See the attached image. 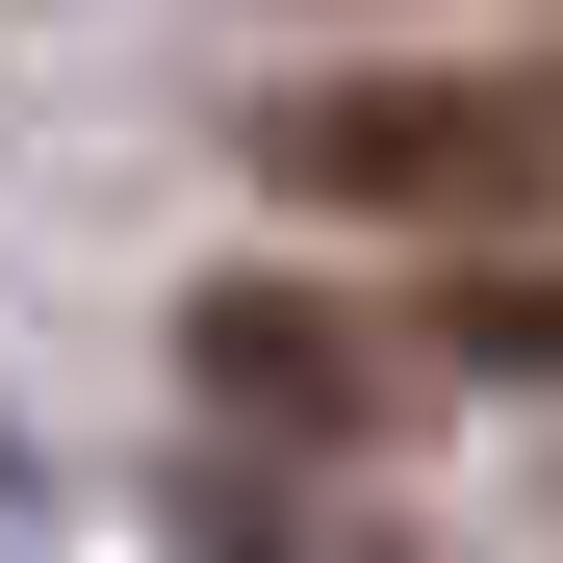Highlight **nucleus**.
I'll list each match as a JSON object with an SVG mask.
<instances>
[{
	"mask_svg": "<svg viewBox=\"0 0 563 563\" xmlns=\"http://www.w3.org/2000/svg\"><path fill=\"white\" fill-rule=\"evenodd\" d=\"M282 206L333 231H538L563 206V77H308L256 129Z\"/></svg>",
	"mask_w": 563,
	"mask_h": 563,
	"instance_id": "1",
	"label": "nucleus"
},
{
	"mask_svg": "<svg viewBox=\"0 0 563 563\" xmlns=\"http://www.w3.org/2000/svg\"><path fill=\"white\" fill-rule=\"evenodd\" d=\"M179 358H206V410L282 435V461H385V410H410V333L308 308V282H206V308H179Z\"/></svg>",
	"mask_w": 563,
	"mask_h": 563,
	"instance_id": "2",
	"label": "nucleus"
},
{
	"mask_svg": "<svg viewBox=\"0 0 563 563\" xmlns=\"http://www.w3.org/2000/svg\"><path fill=\"white\" fill-rule=\"evenodd\" d=\"M435 358H461V385H563V256H487L435 308Z\"/></svg>",
	"mask_w": 563,
	"mask_h": 563,
	"instance_id": "3",
	"label": "nucleus"
}]
</instances>
